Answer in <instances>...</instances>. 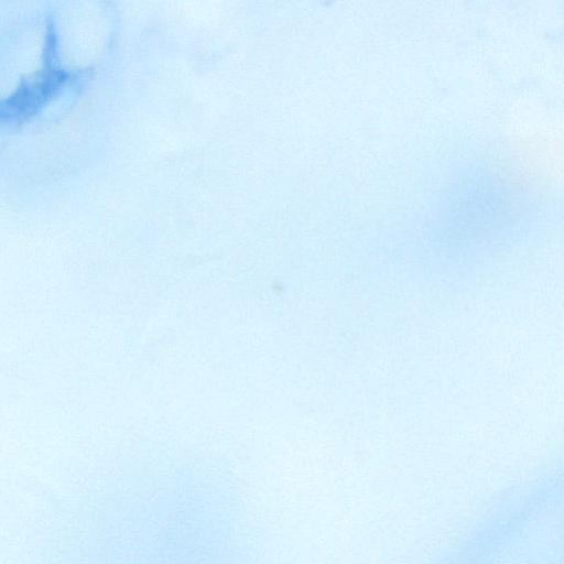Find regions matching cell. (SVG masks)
Here are the masks:
<instances>
[{"mask_svg":"<svg viewBox=\"0 0 564 564\" xmlns=\"http://www.w3.org/2000/svg\"><path fill=\"white\" fill-rule=\"evenodd\" d=\"M36 77L21 84L17 90L2 102V120H21L31 116L69 76V73L50 65Z\"/></svg>","mask_w":564,"mask_h":564,"instance_id":"1","label":"cell"}]
</instances>
